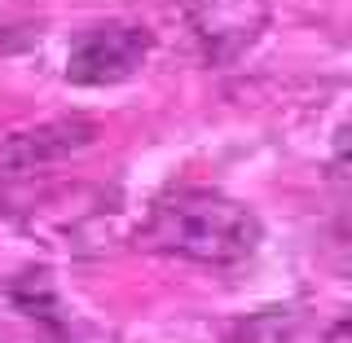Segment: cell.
<instances>
[{
  "mask_svg": "<svg viewBox=\"0 0 352 343\" xmlns=\"http://www.w3.org/2000/svg\"><path fill=\"white\" fill-rule=\"evenodd\" d=\"M93 141H97L93 119H84V115L49 119V124H36V128H22L14 137H5V146H0V172L27 176L36 168H49L58 159H71V154L88 150Z\"/></svg>",
  "mask_w": 352,
  "mask_h": 343,
  "instance_id": "cell-4",
  "label": "cell"
},
{
  "mask_svg": "<svg viewBox=\"0 0 352 343\" xmlns=\"http://www.w3.org/2000/svg\"><path fill=\"white\" fill-rule=\"evenodd\" d=\"M190 27L212 62H234L269 27L264 0H190Z\"/></svg>",
  "mask_w": 352,
  "mask_h": 343,
  "instance_id": "cell-3",
  "label": "cell"
},
{
  "mask_svg": "<svg viewBox=\"0 0 352 343\" xmlns=\"http://www.w3.org/2000/svg\"><path fill=\"white\" fill-rule=\"evenodd\" d=\"M264 229L247 203L216 190H176L150 207L146 225L137 229V247L176 256L190 264H242L256 256Z\"/></svg>",
  "mask_w": 352,
  "mask_h": 343,
  "instance_id": "cell-1",
  "label": "cell"
},
{
  "mask_svg": "<svg viewBox=\"0 0 352 343\" xmlns=\"http://www.w3.org/2000/svg\"><path fill=\"white\" fill-rule=\"evenodd\" d=\"M154 49V36L150 27L141 22H128V18H110V22H97L75 36L71 53H66V84L75 88H115L132 80V75L146 66Z\"/></svg>",
  "mask_w": 352,
  "mask_h": 343,
  "instance_id": "cell-2",
  "label": "cell"
},
{
  "mask_svg": "<svg viewBox=\"0 0 352 343\" xmlns=\"http://www.w3.org/2000/svg\"><path fill=\"white\" fill-rule=\"evenodd\" d=\"M322 343H352V326H348V322H335V326H330V335H326Z\"/></svg>",
  "mask_w": 352,
  "mask_h": 343,
  "instance_id": "cell-5",
  "label": "cell"
}]
</instances>
